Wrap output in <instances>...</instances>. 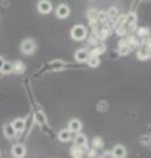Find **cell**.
Returning <instances> with one entry per match:
<instances>
[{
    "mask_svg": "<svg viewBox=\"0 0 151 158\" xmlns=\"http://www.w3.org/2000/svg\"><path fill=\"white\" fill-rule=\"evenodd\" d=\"M34 49H36V44L33 42L32 40H25V41L21 44V50L25 54H32L34 52Z\"/></svg>",
    "mask_w": 151,
    "mask_h": 158,
    "instance_id": "cell-2",
    "label": "cell"
},
{
    "mask_svg": "<svg viewBox=\"0 0 151 158\" xmlns=\"http://www.w3.org/2000/svg\"><path fill=\"white\" fill-rule=\"evenodd\" d=\"M81 129V123L79 120H76V118H74V120L70 121L69 124V131L71 132H80Z\"/></svg>",
    "mask_w": 151,
    "mask_h": 158,
    "instance_id": "cell-9",
    "label": "cell"
},
{
    "mask_svg": "<svg viewBox=\"0 0 151 158\" xmlns=\"http://www.w3.org/2000/svg\"><path fill=\"white\" fill-rule=\"evenodd\" d=\"M12 127L14 128L16 132H21L25 129V121H24L22 118H16V120L12 123Z\"/></svg>",
    "mask_w": 151,
    "mask_h": 158,
    "instance_id": "cell-8",
    "label": "cell"
},
{
    "mask_svg": "<svg viewBox=\"0 0 151 158\" xmlns=\"http://www.w3.org/2000/svg\"><path fill=\"white\" fill-rule=\"evenodd\" d=\"M24 70V65L21 62H16L13 65V71H18V73H21Z\"/></svg>",
    "mask_w": 151,
    "mask_h": 158,
    "instance_id": "cell-18",
    "label": "cell"
},
{
    "mask_svg": "<svg viewBox=\"0 0 151 158\" xmlns=\"http://www.w3.org/2000/svg\"><path fill=\"white\" fill-rule=\"evenodd\" d=\"M128 52H129V49H125V46H122L120 49V54H126Z\"/></svg>",
    "mask_w": 151,
    "mask_h": 158,
    "instance_id": "cell-22",
    "label": "cell"
},
{
    "mask_svg": "<svg viewBox=\"0 0 151 158\" xmlns=\"http://www.w3.org/2000/svg\"><path fill=\"white\" fill-rule=\"evenodd\" d=\"M103 158H114V157H113V154H112V153H106V154L103 156Z\"/></svg>",
    "mask_w": 151,
    "mask_h": 158,
    "instance_id": "cell-23",
    "label": "cell"
},
{
    "mask_svg": "<svg viewBox=\"0 0 151 158\" xmlns=\"http://www.w3.org/2000/svg\"><path fill=\"white\" fill-rule=\"evenodd\" d=\"M106 16H110V17L117 16V9L116 8H110L109 11H108V13H106Z\"/></svg>",
    "mask_w": 151,
    "mask_h": 158,
    "instance_id": "cell-19",
    "label": "cell"
},
{
    "mask_svg": "<svg viewBox=\"0 0 151 158\" xmlns=\"http://www.w3.org/2000/svg\"><path fill=\"white\" fill-rule=\"evenodd\" d=\"M87 36V31H85V28L83 27V25H76L72 28V31H71V37L76 40V41H81V40H84Z\"/></svg>",
    "mask_w": 151,
    "mask_h": 158,
    "instance_id": "cell-1",
    "label": "cell"
},
{
    "mask_svg": "<svg viewBox=\"0 0 151 158\" xmlns=\"http://www.w3.org/2000/svg\"><path fill=\"white\" fill-rule=\"evenodd\" d=\"M112 154H113L114 158H124L126 156L125 146H122V145H116L113 148V152H112Z\"/></svg>",
    "mask_w": 151,
    "mask_h": 158,
    "instance_id": "cell-6",
    "label": "cell"
},
{
    "mask_svg": "<svg viewBox=\"0 0 151 158\" xmlns=\"http://www.w3.org/2000/svg\"><path fill=\"white\" fill-rule=\"evenodd\" d=\"M137 57L139 59H147L150 57V50L149 49H146V48L141 49V50H138V53H137Z\"/></svg>",
    "mask_w": 151,
    "mask_h": 158,
    "instance_id": "cell-15",
    "label": "cell"
},
{
    "mask_svg": "<svg viewBox=\"0 0 151 158\" xmlns=\"http://www.w3.org/2000/svg\"><path fill=\"white\" fill-rule=\"evenodd\" d=\"M4 62H6V61H4V58L0 57V69H2V66H3V63H4Z\"/></svg>",
    "mask_w": 151,
    "mask_h": 158,
    "instance_id": "cell-24",
    "label": "cell"
},
{
    "mask_svg": "<svg viewBox=\"0 0 151 158\" xmlns=\"http://www.w3.org/2000/svg\"><path fill=\"white\" fill-rule=\"evenodd\" d=\"M99 20L104 21V20H105V12H100V13H99Z\"/></svg>",
    "mask_w": 151,
    "mask_h": 158,
    "instance_id": "cell-21",
    "label": "cell"
},
{
    "mask_svg": "<svg viewBox=\"0 0 151 158\" xmlns=\"http://www.w3.org/2000/svg\"><path fill=\"white\" fill-rule=\"evenodd\" d=\"M69 15H70V8L65 6V4H61L57 8V16L59 19H66V17H69Z\"/></svg>",
    "mask_w": 151,
    "mask_h": 158,
    "instance_id": "cell-5",
    "label": "cell"
},
{
    "mask_svg": "<svg viewBox=\"0 0 151 158\" xmlns=\"http://www.w3.org/2000/svg\"><path fill=\"white\" fill-rule=\"evenodd\" d=\"M0 71H2L3 74H9V73H12V71H13V65H12L11 62H4L3 66H2V69H0Z\"/></svg>",
    "mask_w": 151,
    "mask_h": 158,
    "instance_id": "cell-13",
    "label": "cell"
},
{
    "mask_svg": "<svg viewBox=\"0 0 151 158\" xmlns=\"http://www.w3.org/2000/svg\"><path fill=\"white\" fill-rule=\"evenodd\" d=\"M88 57H89L88 53H87L85 50H83V49H81V50H77L75 53V59L77 62H85L87 59H88Z\"/></svg>",
    "mask_w": 151,
    "mask_h": 158,
    "instance_id": "cell-10",
    "label": "cell"
},
{
    "mask_svg": "<svg viewBox=\"0 0 151 158\" xmlns=\"http://www.w3.org/2000/svg\"><path fill=\"white\" fill-rule=\"evenodd\" d=\"M75 145L76 146H85L87 145V137L84 135H80V133H77L75 136Z\"/></svg>",
    "mask_w": 151,
    "mask_h": 158,
    "instance_id": "cell-11",
    "label": "cell"
},
{
    "mask_svg": "<svg viewBox=\"0 0 151 158\" xmlns=\"http://www.w3.org/2000/svg\"><path fill=\"white\" fill-rule=\"evenodd\" d=\"M51 9H53V6L49 0H41V2L38 3V11H40L41 13H43V15L51 12Z\"/></svg>",
    "mask_w": 151,
    "mask_h": 158,
    "instance_id": "cell-3",
    "label": "cell"
},
{
    "mask_svg": "<svg viewBox=\"0 0 151 158\" xmlns=\"http://www.w3.org/2000/svg\"><path fill=\"white\" fill-rule=\"evenodd\" d=\"M87 63H88L89 67H96V66H99L100 59L97 58V56H92V57H88V59H87Z\"/></svg>",
    "mask_w": 151,
    "mask_h": 158,
    "instance_id": "cell-14",
    "label": "cell"
},
{
    "mask_svg": "<svg viewBox=\"0 0 151 158\" xmlns=\"http://www.w3.org/2000/svg\"><path fill=\"white\" fill-rule=\"evenodd\" d=\"M93 145L96 146H101V145H103V144H101V142H100V138H93Z\"/></svg>",
    "mask_w": 151,
    "mask_h": 158,
    "instance_id": "cell-20",
    "label": "cell"
},
{
    "mask_svg": "<svg viewBox=\"0 0 151 158\" xmlns=\"http://www.w3.org/2000/svg\"><path fill=\"white\" fill-rule=\"evenodd\" d=\"M135 20H137L135 15H134V13H130V15H128V16H126V24H134Z\"/></svg>",
    "mask_w": 151,
    "mask_h": 158,
    "instance_id": "cell-17",
    "label": "cell"
},
{
    "mask_svg": "<svg viewBox=\"0 0 151 158\" xmlns=\"http://www.w3.org/2000/svg\"><path fill=\"white\" fill-rule=\"evenodd\" d=\"M58 137H59V140L62 142H67V141H70L71 138H72V132L69 131V129H63V131L59 132Z\"/></svg>",
    "mask_w": 151,
    "mask_h": 158,
    "instance_id": "cell-7",
    "label": "cell"
},
{
    "mask_svg": "<svg viewBox=\"0 0 151 158\" xmlns=\"http://www.w3.org/2000/svg\"><path fill=\"white\" fill-rule=\"evenodd\" d=\"M12 156L14 158H22L25 156V146L21 144H16L12 148Z\"/></svg>",
    "mask_w": 151,
    "mask_h": 158,
    "instance_id": "cell-4",
    "label": "cell"
},
{
    "mask_svg": "<svg viewBox=\"0 0 151 158\" xmlns=\"http://www.w3.org/2000/svg\"><path fill=\"white\" fill-rule=\"evenodd\" d=\"M80 146H72L71 148V156L74 157V158H81L83 157V153H81V150L79 149Z\"/></svg>",
    "mask_w": 151,
    "mask_h": 158,
    "instance_id": "cell-16",
    "label": "cell"
},
{
    "mask_svg": "<svg viewBox=\"0 0 151 158\" xmlns=\"http://www.w3.org/2000/svg\"><path fill=\"white\" fill-rule=\"evenodd\" d=\"M4 135H6L7 137H9V138L16 136V131H14V128L12 127V124H7L6 127H4Z\"/></svg>",
    "mask_w": 151,
    "mask_h": 158,
    "instance_id": "cell-12",
    "label": "cell"
}]
</instances>
